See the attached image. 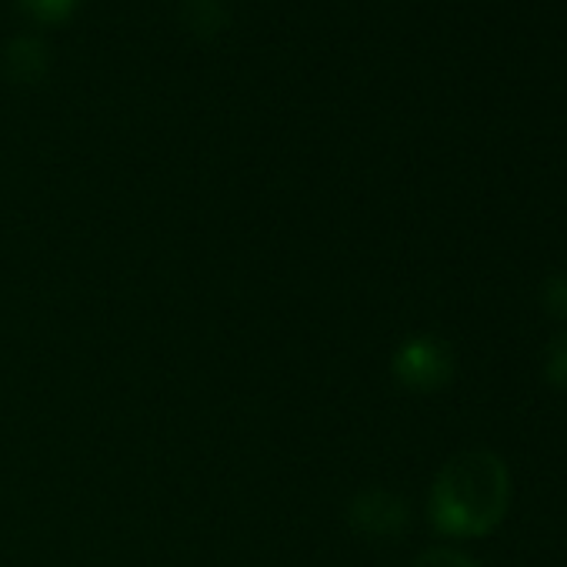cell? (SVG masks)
<instances>
[{
  "label": "cell",
  "mask_w": 567,
  "mask_h": 567,
  "mask_svg": "<svg viewBox=\"0 0 567 567\" xmlns=\"http://www.w3.org/2000/svg\"><path fill=\"white\" fill-rule=\"evenodd\" d=\"M544 374L550 384L567 388V334L554 338L547 348V361H544Z\"/></svg>",
  "instance_id": "6"
},
{
  "label": "cell",
  "mask_w": 567,
  "mask_h": 567,
  "mask_svg": "<svg viewBox=\"0 0 567 567\" xmlns=\"http://www.w3.org/2000/svg\"><path fill=\"white\" fill-rule=\"evenodd\" d=\"M540 301L554 318H567V270H557L544 280Z\"/></svg>",
  "instance_id": "5"
},
{
  "label": "cell",
  "mask_w": 567,
  "mask_h": 567,
  "mask_svg": "<svg viewBox=\"0 0 567 567\" xmlns=\"http://www.w3.org/2000/svg\"><path fill=\"white\" fill-rule=\"evenodd\" d=\"M351 524L371 537H394L408 524V504L381 487L361 491L351 501Z\"/></svg>",
  "instance_id": "3"
},
{
  "label": "cell",
  "mask_w": 567,
  "mask_h": 567,
  "mask_svg": "<svg viewBox=\"0 0 567 567\" xmlns=\"http://www.w3.org/2000/svg\"><path fill=\"white\" fill-rule=\"evenodd\" d=\"M8 71L14 74V78H38L41 71H44V51H41V41H34V38H21V41H14L11 48H8Z\"/></svg>",
  "instance_id": "4"
},
{
  "label": "cell",
  "mask_w": 567,
  "mask_h": 567,
  "mask_svg": "<svg viewBox=\"0 0 567 567\" xmlns=\"http://www.w3.org/2000/svg\"><path fill=\"white\" fill-rule=\"evenodd\" d=\"M74 4H78V0H24V8L34 11L44 21H61Z\"/></svg>",
  "instance_id": "8"
},
{
  "label": "cell",
  "mask_w": 567,
  "mask_h": 567,
  "mask_svg": "<svg viewBox=\"0 0 567 567\" xmlns=\"http://www.w3.org/2000/svg\"><path fill=\"white\" fill-rule=\"evenodd\" d=\"M451 348L437 338H414L394 354V374L411 391H437L451 381Z\"/></svg>",
  "instance_id": "2"
},
{
  "label": "cell",
  "mask_w": 567,
  "mask_h": 567,
  "mask_svg": "<svg viewBox=\"0 0 567 567\" xmlns=\"http://www.w3.org/2000/svg\"><path fill=\"white\" fill-rule=\"evenodd\" d=\"M414 567H477V560H471L467 554L451 550V547H431L414 560Z\"/></svg>",
  "instance_id": "7"
},
{
  "label": "cell",
  "mask_w": 567,
  "mask_h": 567,
  "mask_svg": "<svg viewBox=\"0 0 567 567\" xmlns=\"http://www.w3.org/2000/svg\"><path fill=\"white\" fill-rule=\"evenodd\" d=\"M511 504V474L491 451L451 457L431 487V520L447 537L491 534Z\"/></svg>",
  "instance_id": "1"
}]
</instances>
